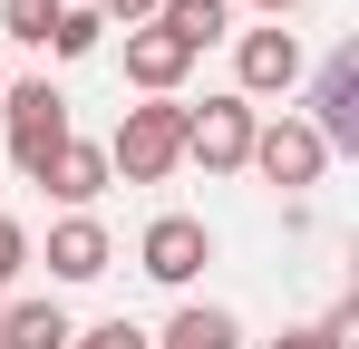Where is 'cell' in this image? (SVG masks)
I'll use <instances>...</instances> for the list:
<instances>
[{
  "mask_svg": "<svg viewBox=\"0 0 359 349\" xmlns=\"http://www.w3.org/2000/svg\"><path fill=\"white\" fill-rule=\"evenodd\" d=\"M0 301H10V291H0Z\"/></svg>",
  "mask_w": 359,
  "mask_h": 349,
  "instance_id": "obj_22",
  "label": "cell"
},
{
  "mask_svg": "<svg viewBox=\"0 0 359 349\" xmlns=\"http://www.w3.org/2000/svg\"><path fill=\"white\" fill-rule=\"evenodd\" d=\"M68 340H78V320L59 301H0V349H68Z\"/></svg>",
  "mask_w": 359,
  "mask_h": 349,
  "instance_id": "obj_11",
  "label": "cell"
},
{
  "mask_svg": "<svg viewBox=\"0 0 359 349\" xmlns=\"http://www.w3.org/2000/svg\"><path fill=\"white\" fill-rule=\"evenodd\" d=\"M184 68H194V58H184L165 29H126V78H136L146 97H175V88H184Z\"/></svg>",
  "mask_w": 359,
  "mask_h": 349,
  "instance_id": "obj_10",
  "label": "cell"
},
{
  "mask_svg": "<svg viewBox=\"0 0 359 349\" xmlns=\"http://www.w3.org/2000/svg\"><path fill=\"white\" fill-rule=\"evenodd\" d=\"M0 116H10V165L39 184V165L68 146V97L49 78H20V88H0Z\"/></svg>",
  "mask_w": 359,
  "mask_h": 349,
  "instance_id": "obj_2",
  "label": "cell"
},
{
  "mask_svg": "<svg viewBox=\"0 0 359 349\" xmlns=\"http://www.w3.org/2000/svg\"><path fill=\"white\" fill-rule=\"evenodd\" d=\"M68 349H156V340H146L136 320H97V330H78Z\"/></svg>",
  "mask_w": 359,
  "mask_h": 349,
  "instance_id": "obj_16",
  "label": "cell"
},
{
  "mask_svg": "<svg viewBox=\"0 0 359 349\" xmlns=\"http://www.w3.org/2000/svg\"><path fill=\"white\" fill-rule=\"evenodd\" d=\"M330 156H350L359 146V49H330L320 58V88H311V116H301Z\"/></svg>",
  "mask_w": 359,
  "mask_h": 349,
  "instance_id": "obj_6",
  "label": "cell"
},
{
  "mask_svg": "<svg viewBox=\"0 0 359 349\" xmlns=\"http://www.w3.org/2000/svg\"><path fill=\"white\" fill-rule=\"evenodd\" d=\"M224 10H262V20H292L301 0H224Z\"/></svg>",
  "mask_w": 359,
  "mask_h": 349,
  "instance_id": "obj_20",
  "label": "cell"
},
{
  "mask_svg": "<svg viewBox=\"0 0 359 349\" xmlns=\"http://www.w3.org/2000/svg\"><path fill=\"white\" fill-rule=\"evenodd\" d=\"M156 29L194 58V49H214V39H233V10H224V0H165V10H156Z\"/></svg>",
  "mask_w": 359,
  "mask_h": 349,
  "instance_id": "obj_12",
  "label": "cell"
},
{
  "mask_svg": "<svg viewBox=\"0 0 359 349\" xmlns=\"http://www.w3.org/2000/svg\"><path fill=\"white\" fill-rule=\"evenodd\" d=\"M156 10L165 0H97V20H117V29H156Z\"/></svg>",
  "mask_w": 359,
  "mask_h": 349,
  "instance_id": "obj_17",
  "label": "cell"
},
{
  "mask_svg": "<svg viewBox=\"0 0 359 349\" xmlns=\"http://www.w3.org/2000/svg\"><path fill=\"white\" fill-rule=\"evenodd\" d=\"M97 39H107V20H97V0H68V10H59V29H49V49H59V58H88Z\"/></svg>",
  "mask_w": 359,
  "mask_h": 349,
  "instance_id": "obj_15",
  "label": "cell"
},
{
  "mask_svg": "<svg viewBox=\"0 0 359 349\" xmlns=\"http://www.w3.org/2000/svg\"><path fill=\"white\" fill-rule=\"evenodd\" d=\"M0 88H10V78H0Z\"/></svg>",
  "mask_w": 359,
  "mask_h": 349,
  "instance_id": "obj_23",
  "label": "cell"
},
{
  "mask_svg": "<svg viewBox=\"0 0 359 349\" xmlns=\"http://www.w3.org/2000/svg\"><path fill=\"white\" fill-rule=\"evenodd\" d=\"M272 349H320V330H282V340H272Z\"/></svg>",
  "mask_w": 359,
  "mask_h": 349,
  "instance_id": "obj_21",
  "label": "cell"
},
{
  "mask_svg": "<svg viewBox=\"0 0 359 349\" xmlns=\"http://www.w3.org/2000/svg\"><path fill=\"white\" fill-rule=\"evenodd\" d=\"M20 262H29V233H20V224H10V214H0V291L20 282Z\"/></svg>",
  "mask_w": 359,
  "mask_h": 349,
  "instance_id": "obj_18",
  "label": "cell"
},
{
  "mask_svg": "<svg viewBox=\"0 0 359 349\" xmlns=\"http://www.w3.org/2000/svg\"><path fill=\"white\" fill-rule=\"evenodd\" d=\"M175 165H184V107H175V97L126 107L117 136H107V174H126V184H165Z\"/></svg>",
  "mask_w": 359,
  "mask_h": 349,
  "instance_id": "obj_1",
  "label": "cell"
},
{
  "mask_svg": "<svg viewBox=\"0 0 359 349\" xmlns=\"http://www.w3.org/2000/svg\"><path fill=\"white\" fill-rule=\"evenodd\" d=\"M204 262H214V233L194 224V214H156L146 242H136V272H146V282H165V291H184Z\"/></svg>",
  "mask_w": 359,
  "mask_h": 349,
  "instance_id": "obj_5",
  "label": "cell"
},
{
  "mask_svg": "<svg viewBox=\"0 0 359 349\" xmlns=\"http://www.w3.org/2000/svg\"><path fill=\"white\" fill-rule=\"evenodd\" d=\"M320 165H330V146H320L301 116H272V126H252V174H262V184L301 194V184H320Z\"/></svg>",
  "mask_w": 359,
  "mask_h": 349,
  "instance_id": "obj_4",
  "label": "cell"
},
{
  "mask_svg": "<svg viewBox=\"0 0 359 349\" xmlns=\"http://www.w3.org/2000/svg\"><path fill=\"white\" fill-rule=\"evenodd\" d=\"M165 349H243V320H233V310H214V301H184L175 330H165Z\"/></svg>",
  "mask_w": 359,
  "mask_h": 349,
  "instance_id": "obj_13",
  "label": "cell"
},
{
  "mask_svg": "<svg viewBox=\"0 0 359 349\" xmlns=\"http://www.w3.org/2000/svg\"><path fill=\"white\" fill-rule=\"evenodd\" d=\"M107 184H117V174H107V146H88V136H68L59 156L39 165V194H59L68 214H88V204H97Z\"/></svg>",
  "mask_w": 359,
  "mask_h": 349,
  "instance_id": "obj_8",
  "label": "cell"
},
{
  "mask_svg": "<svg viewBox=\"0 0 359 349\" xmlns=\"http://www.w3.org/2000/svg\"><path fill=\"white\" fill-rule=\"evenodd\" d=\"M252 97H204V107H184V165H204V174H243L252 165Z\"/></svg>",
  "mask_w": 359,
  "mask_h": 349,
  "instance_id": "obj_3",
  "label": "cell"
},
{
  "mask_svg": "<svg viewBox=\"0 0 359 349\" xmlns=\"http://www.w3.org/2000/svg\"><path fill=\"white\" fill-rule=\"evenodd\" d=\"M233 97H292L301 88V39L292 29H282V20H272V29H243L233 39Z\"/></svg>",
  "mask_w": 359,
  "mask_h": 349,
  "instance_id": "obj_7",
  "label": "cell"
},
{
  "mask_svg": "<svg viewBox=\"0 0 359 349\" xmlns=\"http://www.w3.org/2000/svg\"><path fill=\"white\" fill-rule=\"evenodd\" d=\"M59 10H68V0H0V39H20V49H49Z\"/></svg>",
  "mask_w": 359,
  "mask_h": 349,
  "instance_id": "obj_14",
  "label": "cell"
},
{
  "mask_svg": "<svg viewBox=\"0 0 359 349\" xmlns=\"http://www.w3.org/2000/svg\"><path fill=\"white\" fill-rule=\"evenodd\" d=\"M107 262H117V242H107V224H97V214L49 224V272H59V282H97Z\"/></svg>",
  "mask_w": 359,
  "mask_h": 349,
  "instance_id": "obj_9",
  "label": "cell"
},
{
  "mask_svg": "<svg viewBox=\"0 0 359 349\" xmlns=\"http://www.w3.org/2000/svg\"><path fill=\"white\" fill-rule=\"evenodd\" d=\"M320 349H359V301H340V310L320 320Z\"/></svg>",
  "mask_w": 359,
  "mask_h": 349,
  "instance_id": "obj_19",
  "label": "cell"
},
{
  "mask_svg": "<svg viewBox=\"0 0 359 349\" xmlns=\"http://www.w3.org/2000/svg\"><path fill=\"white\" fill-rule=\"evenodd\" d=\"M156 349H165V340H156Z\"/></svg>",
  "mask_w": 359,
  "mask_h": 349,
  "instance_id": "obj_24",
  "label": "cell"
}]
</instances>
